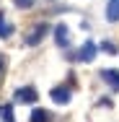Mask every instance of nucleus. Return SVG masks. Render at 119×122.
Segmentation results:
<instances>
[{
    "instance_id": "8",
    "label": "nucleus",
    "mask_w": 119,
    "mask_h": 122,
    "mask_svg": "<svg viewBox=\"0 0 119 122\" xmlns=\"http://www.w3.org/2000/svg\"><path fill=\"white\" fill-rule=\"evenodd\" d=\"M29 122H52V114H49L47 109H34Z\"/></svg>"
},
{
    "instance_id": "7",
    "label": "nucleus",
    "mask_w": 119,
    "mask_h": 122,
    "mask_svg": "<svg viewBox=\"0 0 119 122\" xmlns=\"http://www.w3.org/2000/svg\"><path fill=\"white\" fill-rule=\"evenodd\" d=\"M106 21H111V24L119 21V0H109L106 3Z\"/></svg>"
},
{
    "instance_id": "9",
    "label": "nucleus",
    "mask_w": 119,
    "mask_h": 122,
    "mask_svg": "<svg viewBox=\"0 0 119 122\" xmlns=\"http://www.w3.org/2000/svg\"><path fill=\"white\" fill-rule=\"evenodd\" d=\"M10 34H13V24H8V21H5V16L0 13V39H8Z\"/></svg>"
},
{
    "instance_id": "2",
    "label": "nucleus",
    "mask_w": 119,
    "mask_h": 122,
    "mask_svg": "<svg viewBox=\"0 0 119 122\" xmlns=\"http://www.w3.org/2000/svg\"><path fill=\"white\" fill-rule=\"evenodd\" d=\"M44 34H47V24H36L31 29V34L26 36V44H29V47H36V44L44 39Z\"/></svg>"
},
{
    "instance_id": "5",
    "label": "nucleus",
    "mask_w": 119,
    "mask_h": 122,
    "mask_svg": "<svg viewBox=\"0 0 119 122\" xmlns=\"http://www.w3.org/2000/svg\"><path fill=\"white\" fill-rule=\"evenodd\" d=\"M98 75H101V81H104V83H109L114 91H119V70H111V68H106V70H101Z\"/></svg>"
},
{
    "instance_id": "11",
    "label": "nucleus",
    "mask_w": 119,
    "mask_h": 122,
    "mask_svg": "<svg viewBox=\"0 0 119 122\" xmlns=\"http://www.w3.org/2000/svg\"><path fill=\"white\" fill-rule=\"evenodd\" d=\"M3 120H5V122H13V109H10V104L3 107Z\"/></svg>"
},
{
    "instance_id": "3",
    "label": "nucleus",
    "mask_w": 119,
    "mask_h": 122,
    "mask_svg": "<svg viewBox=\"0 0 119 122\" xmlns=\"http://www.w3.org/2000/svg\"><path fill=\"white\" fill-rule=\"evenodd\" d=\"M16 101H21V104H34V101H36V88H34V86L18 88V91H16Z\"/></svg>"
},
{
    "instance_id": "4",
    "label": "nucleus",
    "mask_w": 119,
    "mask_h": 122,
    "mask_svg": "<svg viewBox=\"0 0 119 122\" xmlns=\"http://www.w3.org/2000/svg\"><path fill=\"white\" fill-rule=\"evenodd\" d=\"M54 42H57V47H67V44H70V31H67L65 24L54 26Z\"/></svg>"
},
{
    "instance_id": "6",
    "label": "nucleus",
    "mask_w": 119,
    "mask_h": 122,
    "mask_svg": "<svg viewBox=\"0 0 119 122\" xmlns=\"http://www.w3.org/2000/svg\"><path fill=\"white\" fill-rule=\"evenodd\" d=\"M52 101L54 104H70V88H52Z\"/></svg>"
},
{
    "instance_id": "1",
    "label": "nucleus",
    "mask_w": 119,
    "mask_h": 122,
    "mask_svg": "<svg viewBox=\"0 0 119 122\" xmlns=\"http://www.w3.org/2000/svg\"><path fill=\"white\" fill-rule=\"evenodd\" d=\"M96 52H98V47H96L91 39H86V42H83V47H80V52L75 55V60H83V62H93V60H96Z\"/></svg>"
},
{
    "instance_id": "10",
    "label": "nucleus",
    "mask_w": 119,
    "mask_h": 122,
    "mask_svg": "<svg viewBox=\"0 0 119 122\" xmlns=\"http://www.w3.org/2000/svg\"><path fill=\"white\" fill-rule=\"evenodd\" d=\"M34 3H36V0H13V5H16V8H34Z\"/></svg>"
},
{
    "instance_id": "13",
    "label": "nucleus",
    "mask_w": 119,
    "mask_h": 122,
    "mask_svg": "<svg viewBox=\"0 0 119 122\" xmlns=\"http://www.w3.org/2000/svg\"><path fill=\"white\" fill-rule=\"evenodd\" d=\"M0 112H3V107H0Z\"/></svg>"
},
{
    "instance_id": "12",
    "label": "nucleus",
    "mask_w": 119,
    "mask_h": 122,
    "mask_svg": "<svg viewBox=\"0 0 119 122\" xmlns=\"http://www.w3.org/2000/svg\"><path fill=\"white\" fill-rule=\"evenodd\" d=\"M101 49H104V52H109V55H117V47H114L111 42H101Z\"/></svg>"
}]
</instances>
